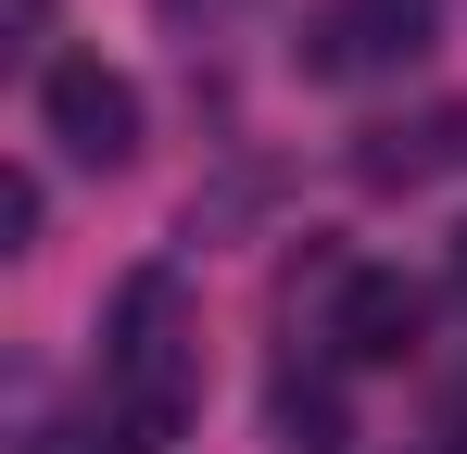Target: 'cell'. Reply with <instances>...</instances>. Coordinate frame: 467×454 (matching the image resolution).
Wrapping results in <instances>:
<instances>
[{"label":"cell","instance_id":"cell-6","mask_svg":"<svg viewBox=\"0 0 467 454\" xmlns=\"http://www.w3.org/2000/svg\"><path fill=\"white\" fill-rule=\"evenodd\" d=\"M265 442H278V454H354V417H341L328 378L278 366V391H265Z\"/></svg>","mask_w":467,"mask_h":454},{"label":"cell","instance_id":"cell-5","mask_svg":"<svg viewBox=\"0 0 467 454\" xmlns=\"http://www.w3.org/2000/svg\"><path fill=\"white\" fill-rule=\"evenodd\" d=\"M442 164H467V101L417 114V127H367L354 139V190H430Z\"/></svg>","mask_w":467,"mask_h":454},{"label":"cell","instance_id":"cell-9","mask_svg":"<svg viewBox=\"0 0 467 454\" xmlns=\"http://www.w3.org/2000/svg\"><path fill=\"white\" fill-rule=\"evenodd\" d=\"M442 291H455V303H467V227H455V253H442Z\"/></svg>","mask_w":467,"mask_h":454},{"label":"cell","instance_id":"cell-3","mask_svg":"<svg viewBox=\"0 0 467 454\" xmlns=\"http://www.w3.org/2000/svg\"><path fill=\"white\" fill-rule=\"evenodd\" d=\"M38 139L88 164V177H114V164H140V88L101 64V51H51L38 64Z\"/></svg>","mask_w":467,"mask_h":454},{"label":"cell","instance_id":"cell-1","mask_svg":"<svg viewBox=\"0 0 467 454\" xmlns=\"http://www.w3.org/2000/svg\"><path fill=\"white\" fill-rule=\"evenodd\" d=\"M127 454H164L202 404V328H190V278L177 265H127V291L101 303V391Z\"/></svg>","mask_w":467,"mask_h":454},{"label":"cell","instance_id":"cell-2","mask_svg":"<svg viewBox=\"0 0 467 454\" xmlns=\"http://www.w3.org/2000/svg\"><path fill=\"white\" fill-rule=\"evenodd\" d=\"M430 38H442V0H316L304 38H291V64L316 88H367V76L430 64Z\"/></svg>","mask_w":467,"mask_h":454},{"label":"cell","instance_id":"cell-7","mask_svg":"<svg viewBox=\"0 0 467 454\" xmlns=\"http://www.w3.org/2000/svg\"><path fill=\"white\" fill-rule=\"evenodd\" d=\"M0 253H38V177L26 164L0 177Z\"/></svg>","mask_w":467,"mask_h":454},{"label":"cell","instance_id":"cell-4","mask_svg":"<svg viewBox=\"0 0 467 454\" xmlns=\"http://www.w3.org/2000/svg\"><path fill=\"white\" fill-rule=\"evenodd\" d=\"M430 341V291L404 278V265H341V291H328V354L341 366H404Z\"/></svg>","mask_w":467,"mask_h":454},{"label":"cell","instance_id":"cell-8","mask_svg":"<svg viewBox=\"0 0 467 454\" xmlns=\"http://www.w3.org/2000/svg\"><path fill=\"white\" fill-rule=\"evenodd\" d=\"M38 26H51V0H13V38L0 51H38Z\"/></svg>","mask_w":467,"mask_h":454},{"label":"cell","instance_id":"cell-10","mask_svg":"<svg viewBox=\"0 0 467 454\" xmlns=\"http://www.w3.org/2000/svg\"><path fill=\"white\" fill-rule=\"evenodd\" d=\"M404 454H467V429H430V442H404Z\"/></svg>","mask_w":467,"mask_h":454}]
</instances>
